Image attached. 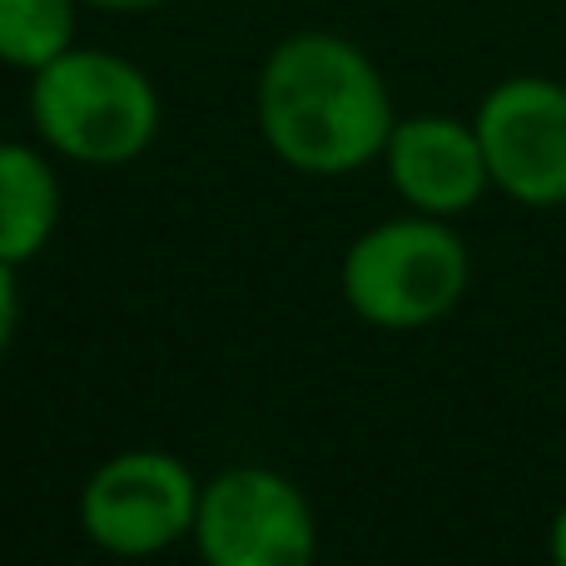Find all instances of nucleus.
Wrapping results in <instances>:
<instances>
[{"mask_svg": "<svg viewBox=\"0 0 566 566\" xmlns=\"http://www.w3.org/2000/svg\"><path fill=\"white\" fill-rule=\"evenodd\" d=\"M254 119L269 155L308 179H343L382 159L398 125L378 60L348 35L298 30L259 65Z\"/></svg>", "mask_w": 566, "mask_h": 566, "instance_id": "nucleus-1", "label": "nucleus"}, {"mask_svg": "<svg viewBox=\"0 0 566 566\" xmlns=\"http://www.w3.org/2000/svg\"><path fill=\"white\" fill-rule=\"evenodd\" d=\"M25 105L40 145L85 169L135 165L165 125L149 70L95 45H70L60 60L35 70Z\"/></svg>", "mask_w": 566, "mask_h": 566, "instance_id": "nucleus-2", "label": "nucleus"}, {"mask_svg": "<svg viewBox=\"0 0 566 566\" xmlns=\"http://www.w3.org/2000/svg\"><path fill=\"white\" fill-rule=\"evenodd\" d=\"M343 303L368 328L418 333L442 323L472 289V254L452 219L408 214L363 229L338 269Z\"/></svg>", "mask_w": 566, "mask_h": 566, "instance_id": "nucleus-3", "label": "nucleus"}, {"mask_svg": "<svg viewBox=\"0 0 566 566\" xmlns=\"http://www.w3.org/2000/svg\"><path fill=\"white\" fill-rule=\"evenodd\" d=\"M199 488L185 458L165 448H125L80 488V532L109 557H159L195 537Z\"/></svg>", "mask_w": 566, "mask_h": 566, "instance_id": "nucleus-4", "label": "nucleus"}, {"mask_svg": "<svg viewBox=\"0 0 566 566\" xmlns=\"http://www.w3.org/2000/svg\"><path fill=\"white\" fill-rule=\"evenodd\" d=\"M189 542L209 566H303L318 552V517L293 478L239 462L199 488Z\"/></svg>", "mask_w": 566, "mask_h": 566, "instance_id": "nucleus-5", "label": "nucleus"}, {"mask_svg": "<svg viewBox=\"0 0 566 566\" xmlns=\"http://www.w3.org/2000/svg\"><path fill=\"white\" fill-rule=\"evenodd\" d=\"M488 149L492 189L527 209L566 205V85L552 75H507L472 115Z\"/></svg>", "mask_w": 566, "mask_h": 566, "instance_id": "nucleus-6", "label": "nucleus"}, {"mask_svg": "<svg viewBox=\"0 0 566 566\" xmlns=\"http://www.w3.org/2000/svg\"><path fill=\"white\" fill-rule=\"evenodd\" d=\"M382 165H388V185L398 189L402 205L432 219L472 214L492 189L478 125L458 115L398 119L388 135V149H382Z\"/></svg>", "mask_w": 566, "mask_h": 566, "instance_id": "nucleus-7", "label": "nucleus"}, {"mask_svg": "<svg viewBox=\"0 0 566 566\" xmlns=\"http://www.w3.org/2000/svg\"><path fill=\"white\" fill-rule=\"evenodd\" d=\"M65 195L45 149L0 139V264L25 269L60 234Z\"/></svg>", "mask_w": 566, "mask_h": 566, "instance_id": "nucleus-8", "label": "nucleus"}, {"mask_svg": "<svg viewBox=\"0 0 566 566\" xmlns=\"http://www.w3.org/2000/svg\"><path fill=\"white\" fill-rule=\"evenodd\" d=\"M80 0H0V65L35 75L75 45Z\"/></svg>", "mask_w": 566, "mask_h": 566, "instance_id": "nucleus-9", "label": "nucleus"}, {"mask_svg": "<svg viewBox=\"0 0 566 566\" xmlns=\"http://www.w3.org/2000/svg\"><path fill=\"white\" fill-rule=\"evenodd\" d=\"M20 308H25V298H20V269L0 264V358H6L10 343H15Z\"/></svg>", "mask_w": 566, "mask_h": 566, "instance_id": "nucleus-10", "label": "nucleus"}, {"mask_svg": "<svg viewBox=\"0 0 566 566\" xmlns=\"http://www.w3.org/2000/svg\"><path fill=\"white\" fill-rule=\"evenodd\" d=\"M90 10H109V15H145V10H159L169 0H80Z\"/></svg>", "mask_w": 566, "mask_h": 566, "instance_id": "nucleus-11", "label": "nucleus"}, {"mask_svg": "<svg viewBox=\"0 0 566 566\" xmlns=\"http://www.w3.org/2000/svg\"><path fill=\"white\" fill-rule=\"evenodd\" d=\"M547 552L557 566H566V502L557 507V517H552V527H547Z\"/></svg>", "mask_w": 566, "mask_h": 566, "instance_id": "nucleus-12", "label": "nucleus"}]
</instances>
